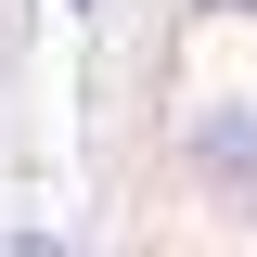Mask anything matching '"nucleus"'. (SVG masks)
I'll use <instances>...</instances> for the list:
<instances>
[{
	"label": "nucleus",
	"mask_w": 257,
	"mask_h": 257,
	"mask_svg": "<svg viewBox=\"0 0 257 257\" xmlns=\"http://www.w3.org/2000/svg\"><path fill=\"white\" fill-rule=\"evenodd\" d=\"M193 13H219V26H231V13H257V0H193Z\"/></svg>",
	"instance_id": "f03ea898"
},
{
	"label": "nucleus",
	"mask_w": 257,
	"mask_h": 257,
	"mask_svg": "<svg viewBox=\"0 0 257 257\" xmlns=\"http://www.w3.org/2000/svg\"><path fill=\"white\" fill-rule=\"evenodd\" d=\"M180 167H193V193L219 219H257V103H206L180 128Z\"/></svg>",
	"instance_id": "f257e3e1"
},
{
	"label": "nucleus",
	"mask_w": 257,
	"mask_h": 257,
	"mask_svg": "<svg viewBox=\"0 0 257 257\" xmlns=\"http://www.w3.org/2000/svg\"><path fill=\"white\" fill-rule=\"evenodd\" d=\"M64 13H90V0H64Z\"/></svg>",
	"instance_id": "7ed1b4c3"
}]
</instances>
